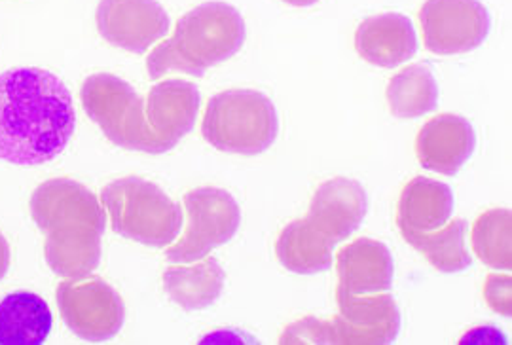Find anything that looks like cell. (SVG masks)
<instances>
[{"label": "cell", "mask_w": 512, "mask_h": 345, "mask_svg": "<svg viewBox=\"0 0 512 345\" xmlns=\"http://www.w3.org/2000/svg\"><path fill=\"white\" fill-rule=\"evenodd\" d=\"M366 211L368 196L363 184L348 177H336L315 190L306 220L330 243L338 245L359 230Z\"/></svg>", "instance_id": "12"}, {"label": "cell", "mask_w": 512, "mask_h": 345, "mask_svg": "<svg viewBox=\"0 0 512 345\" xmlns=\"http://www.w3.org/2000/svg\"><path fill=\"white\" fill-rule=\"evenodd\" d=\"M467 220L456 218L431 232H414L401 228L404 241L414 247L425 260L442 273L465 272L473 266V258L465 243Z\"/></svg>", "instance_id": "21"}, {"label": "cell", "mask_w": 512, "mask_h": 345, "mask_svg": "<svg viewBox=\"0 0 512 345\" xmlns=\"http://www.w3.org/2000/svg\"><path fill=\"white\" fill-rule=\"evenodd\" d=\"M112 230L152 249H167L183 232L181 205L171 200L156 182L124 177L101 190Z\"/></svg>", "instance_id": "4"}, {"label": "cell", "mask_w": 512, "mask_h": 345, "mask_svg": "<svg viewBox=\"0 0 512 345\" xmlns=\"http://www.w3.org/2000/svg\"><path fill=\"white\" fill-rule=\"evenodd\" d=\"M147 107L154 131L175 148L196 126L202 93L192 82L167 78L148 91Z\"/></svg>", "instance_id": "16"}, {"label": "cell", "mask_w": 512, "mask_h": 345, "mask_svg": "<svg viewBox=\"0 0 512 345\" xmlns=\"http://www.w3.org/2000/svg\"><path fill=\"white\" fill-rule=\"evenodd\" d=\"M97 31L109 44L131 54H147L162 42L171 19L158 0H101Z\"/></svg>", "instance_id": "11"}, {"label": "cell", "mask_w": 512, "mask_h": 345, "mask_svg": "<svg viewBox=\"0 0 512 345\" xmlns=\"http://www.w3.org/2000/svg\"><path fill=\"white\" fill-rule=\"evenodd\" d=\"M334 243H330L306 218L289 222L275 243L281 266L298 275L327 272L334 262Z\"/></svg>", "instance_id": "20"}, {"label": "cell", "mask_w": 512, "mask_h": 345, "mask_svg": "<svg viewBox=\"0 0 512 345\" xmlns=\"http://www.w3.org/2000/svg\"><path fill=\"white\" fill-rule=\"evenodd\" d=\"M355 50L374 67L395 69L418 54L416 27L403 14L366 18L355 31Z\"/></svg>", "instance_id": "15"}, {"label": "cell", "mask_w": 512, "mask_h": 345, "mask_svg": "<svg viewBox=\"0 0 512 345\" xmlns=\"http://www.w3.org/2000/svg\"><path fill=\"white\" fill-rule=\"evenodd\" d=\"M80 101L84 112L110 143L143 154H165L173 150L152 128L147 99L126 80L109 73L92 74L82 84Z\"/></svg>", "instance_id": "5"}, {"label": "cell", "mask_w": 512, "mask_h": 345, "mask_svg": "<svg viewBox=\"0 0 512 345\" xmlns=\"http://www.w3.org/2000/svg\"><path fill=\"white\" fill-rule=\"evenodd\" d=\"M418 18L425 48L437 55L473 52L492 29V16L480 0H425Z\"/></svg>", "instance_id": "9"}, {"label": "cell", "mask_w": 512, "mask_h": 345, "mask_svg": "<svg viewBox=\"0 0 512 345\" xmlns=\"http://www.w3.org/2000/svg\"><path fill=\"white\" fill-rule=\"evenodd\" d=\"M281 344L330 345L329 319L304 317L283 330Z\"/></svg>", "instance_id": "24"}, {"label": "cell", "mask_w": 512, "mask_h": 345, "mask_svg": "<svg viewBox=\"0 0 512 345\" xmlns=\"http://www.w3.org/2000/svg\"><path fill=\"white\" fill-rule=\"evenodd\" d=\"M76 129L73 95L65 82L38 67L0 74V160L19 167L61 156Z\"/></svg>", "instance_id": "1"}, {"label": "cell", "mask_w": 512, "mask_h": 345, "mask_svg": "<svg viewBox=\"0 0 512 345\" xmlns=\"http://www.w3.org/2000/svg\"><path fill=\"white\" fill-rule=\"evenodd\" d=\"M52 327V309L35 292H12L0 302V345H42Z\"/></svg>", "instance_id": "18"}, {"label": "cell", "mask_w": 512, "mask_h": 345, "mask_svg": "<svg viewBox=\"0 0 512 345\" xmlns=\"http://www.w3.org/2000/svg\"><path fill=\"white\" fill-rule=\"evenodd\" d=\"M336 272L340 289L365 296L391 291L395 264L385 243L359 237L338 251Z\"/></svg>", "instance_id": "14"}, {"label": "cell", "mask_w": 512, "mask_h": 345, "mask_svg": "<svg viewBox=\"0 0 512 345\" xmlns=\"http://www.w3.org/2000/svg\"><path fill=\"white\" fill-rule=\"evenodd\" d=\"M484 298L495 313L512 317V277L509 273H492L484 283Z\"/></svg>", "instance_id": "25"}, {"label": "cell", "mask_w": 512, "mask_h": 345, "mask_svg": "<svg viewBox=\"0 0 512 345\" xmlns=\"http://www.w3.org/2000/svg\"><path fill=\"white\" fill-rule=\"evenodd\" d=\"M202 135L220 152L258 156L274 145L279 135L277 110L262 91H220L205 107Z\"/></svg>", "instance_id": "6"}, {"label": "cell", "mask_w": 512, "mask_h": 345, "mask_svg": "<svg viewBox=\"0 0 512 345\" xmlns=\"http://www.w3.org/2000/svg\"><path fill=\"white\" fill-rule=\"evenodd\" d=\"M471 245L482 264L512 270V215L509 209H490L476 218L471 228Z\"/></svg>", "instance_id": "23"}, {"label": "cell", "mask_w": 512, "mask_h": 345, "mask_svg": "<svg viewBox=\"0 0 512 345\" xmlns=\"http://www.w3.org/2000/svg\"><path fill=\"white\" fill-rule=\"evenodd\" d=\"M387 105L395 118L414 120L439 107V84L429 65L416 63L395 74L385 90Z\"/></svg>", "instance_id": "22"}, {"label": "cell", "mask_w": 512, "mask_h": 345, "mask_svg": "<svg viewBox=\"0 0 512 345\" xmlns=\"http://www.w3.org/2000/svg\"><path fill=\"white\" fill-rule=\"evenodd\" d=\"M476 148L473 124L452 112L431 118L416 137L420 164L439 175L454 177L467 164Z\"/></svg>", "instance_id": "13"}, {"label": "cell", "mask_w": 512, "mask_h": 345, "mask_svg": "<svg viewBox=\"0 0 512 345\" xmlns=\"http://www.w3.org/2000/svg\"><path fill=\"white\" fill-rule=\"evenodd\" d=\"M29 207L46 237L44 256L55 275L80 279L99 268L107 217L101 200L90 188L73 179L42 182Z\"/></svg>", "instance_id": "2"}, {"label": "cell", "mask_w": 512, "mask_h": 345, "mask_svg": "<svg viewBox=\"0 0 512 345\" xmlns=\"http://www.w3.org/2000/svg\"><path fill=\"white\" fill-rule=\"evenodd\" d=\"M186 226L183 236L167 247L171 264L198 262L238 234L241 209L238 201L222 188L202 186L184 196Z\"/></svg>", "instance_id": "7"}, {"label": "cell", "mask_w": 512, "mask_h": 345, "mask_svg": "<svg viewBox=\"0 0 512 345\" xmlns=\"http://www.w3.org/2000/svg\"><path fill=\"white\" fill-rule=\"evenodd\" d=\"M245 21L226 2H205L177 21L173 35L147 57L148 76L160 80L169 73L203 76L207 69L238 54L245 44Z\"/></svg>", "instance_id": "3"}, {"label": "cell", "mask_w": 512, "mask_h": 345, "mask_svg": "<svg viewBox=\"0 0 512 345\" xmlns=\"http://www.w3.org/2000/svg\"><path fill=\"white\" fill-rule=\"evenodd\" d=\"M55 298L63 323L82 340L107 342L124 327V300L101 277L65 279Z\"/></svg>", "instance_id": "8"}, {"label": "cell", "mask_w": 512, "mask_h": 345, "mask_svg": "<svg viewBox=\"0 0 512 345\" xmlns=\"http://www.w3.org/2000/svg\"><path fill=\"white\" fill-rule=\"evenodd\" d=\"M283 2H287V4H291V6H296V8H308V6L317 4L319 0H283Z\"/></svg>", "instance_id": "27"}, {"label": "cell", "mask_w": 512, "mask_h": 345, "mask_svg": "<svg viewBox=\"0 0 512 345\" xmlns=\"http://www.w3.org/2000/svg\"><path fill=\"white\" fill-rule=\"evenodd\" d=\"M454 213V192L448 184L416 177L401 192L397 207L399 230L431 232L446 226Z\"/></svg>", "instance_id": "17"}, {"label": "cell", "mask_w": 512, "mask_h": 345, "mask_svg": "<svg viewBox=\"0 0 512 345\" xmlns=\"http://www.w3.org/2000/svg\"><path fill=\"white\" fill-rule=\"evenodd\" d=\"M226 273L215 258L192 264H175L164 272L167 296L186 311L211 308L222 294Z\"/></svg>", "instance_id": "19"}, {"label": "cell", "mask_w": 512, "mask_h": 345, "mask_svg": "<svg viewBox=\"0 0 512 345\" xmlns=\"http://www.w3.org/2000/svg\"><path fill=\"white\" fill-rule=\"evenodd\" d=\"M338 315L329 319L330 345L393 344L401 332V311L389 292L355 296L336 289Z\"/></svg>", "instance_id": "10"}, {"label": "cell", "mask_w": 512, "mask_h": 345, "mask_svg": "<svg viewBox=\"0 0 512 345\" xmlns=\"http://www.w3.org/2000/svg\"><path fill=\"white\" fill-rule=\"evenodd\" d=\"M8 268H10V245L4 234L0 232V281L8 273Z\"/></svg>", "instance_id": "26"}]
</instances>
